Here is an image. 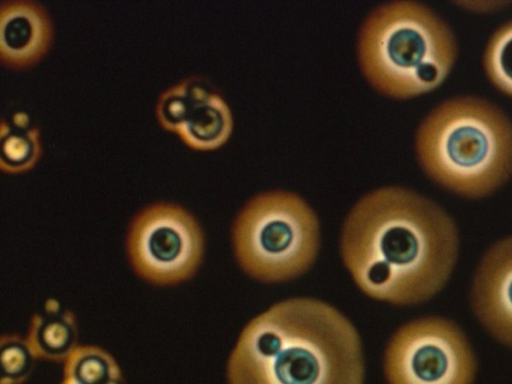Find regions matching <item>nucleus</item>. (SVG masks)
I'll return each mask as SVG.
<instances>
[{
    "mask_svg": "<svg viewBox=\"0 0 512 384\" xmlns=\"http://www.w3.org/2000/svg\"><path fill=\"white\" fill-rule=\"evenodd\" d=\"M18 121V129L10 131L1 124V167L9 172H20L29 169L37 161L40 154L39 131L37 128L23 130L25 124Z\"/></svg>",
    "mask_w": 512,
    "mask_h": 384,
    "instance_id": "obj_14",
    "label": "nucleus"
},
{
    "mask_svg": "<svg viewBox=\"0 0 512 384\" xmlns=\"http://www.w3.org/2000/svg\"><path fill=\"white\" fill-rule=\"evenodd\" d=\"M364 373L355 327L314 298L281 301L250 320L226 368L230 384H361Z\"/></svg>",
    "mask_w": 512,
    "mask_h": 384,
    "instance_id": "obj_2",
    "label": "nucleus"
},
{
    "mask_svg": "<svg viewBox=\"0 0 512 384\" xmlns=\"http://www.w3.org/2000/svg\"><path fill=\"white\" fill-rule=\"evenodd\" d=\"M2 384L24 382L31 374L35 359L28 340L17 334L3 335L0 343Z\"/></svg>",
    "mask_w": 512,
    "mask_h": 384,
    "instance_id": "obj_15",
    "label": "nucleus"
},
{
    "mask_svg": "<svg viewBox=\"0 0 512 384\" xmlns=\"http://www.w3.org/2000/svg\"><path fill=\"white\" fill-rule=\"evenodd\" d=\"M122 381L115 359L98 346L77 345L64 360L62 383L115 384Z\"/></svg>",
    "mask_w": 512,
    "mask_h": 384,
    "instance_id": "obj_12",
    "label": "nucleus"
},
{
    "mask_svg": "<svg viewBox=\"0 0 512 384\" xmlns=\"http://www.w3.org/2000/svg\"><path fill=\"white\" fill-rule=\"evenodd\" d=\"M52 37L45 9L31 0H5L0 5V53L5 63L26 66L39 59Z\"/></svg>",
    "mask_w": 512,
    "mask_h": 384,
    "instance_id": "obj_9",
    "label": "nucleus"
},
{
    "mask_svg": "<svg viewBox=\"0 0 512 384\" xmlns=\"http://www.w3.org/2000/svg\"><path fill=\"white\" fill-rule=\"evenodd\" d=\"M484 69L491 82L512 96V19L490 36L483 56Z\"/></svg>",
    "mask_w": 512,
    "mask_h": 384,
    "instance_id": "obj_13",
    "label": "nucleus"
},
{
    "mask_svg": "<svg viewBox=\"0 0 512 384\" xmlns=\"http://www.w3.org/2000/svg\"><path fill=\"white\" fill-rule=\"evenodd\" d=\"M415 149L434 182L462 196L481 198L512 175V121L484 98H450L422 120Z\"/></svg>",
    "mask_w": 512,
    "mask_h": 384,
    "instance_id": "obj_3",
    "label": "nucleus"
},
{
    "mask_svg": "<svg viewBox=\"0 0 512 384\" xmlns=\"http://www.w3.org/2000/svg\"><path fill=\"white\" fill-rule=\"evenodd\" d=\"M26 339L37 358L64 361L77 346L75 316L50 299L41 312L32 316Z\"/></svg>",
    "mask_w": 512,
    "mask_h": 384,
    "instance_id": "obj_11",
    "label": "nucleus"
},
{
    "mask_svg": "<svg viewBox=\"0 0 512 384\" xmlns=\"http://www.w3.org/2000/svg\"><path fill=\"white\" fill-rule=\"evenodd\" d=\"M457 55L455 36L431 8L395 0L374 8L357 38V56L367 81L381 94L406 99L439 86Z\"/></svg>",
    "mask_w": 512,
    "mask_h": 384,
    "instance_id": "obj_4",
    "label": "nucleus"
},
{
    "mask_svg": "<svg viewBox=\"0 0 512 384\" xmlns=\"http://www.w3.org/2000/svg\"><path fill=\"white\" fill-rule=\"evenodd\" d=\"M458 231L437 203L407 188L386 186L360 198L341 231L340 251L367 296L413 305L437 294L456 263Z\"/></svg>",
    "mask_w": 512,
    "mask_h": 384,
    "instance_id": "obj_1",
    "label": "nucleus"
},
{
    "mask_svg": "<svg viewBox=\"0 0 512 384\" xmlns=\"http://www.w3.org/2000/svg\"><path fill=\"white\" fill-rule=\"evenodd\" d=\"M383 367L391 384H468L475 378L476 359L453 322L430 316L410 321L395 332Z\"/></svg>",
    "mask_w": 512,
    "mask_h": 384,
    "instance_id": "obj_6",
    "label": "nucleus"
},
{
    "mask_svg": "<svg viewBox=\"0 0 512 384\" xmlns=\"http://www.w3.org/2000/svg\"><path fill=\"white\" fill-rule=\"evenodd\" d=\"M237 263L265 283L296 278L316 259L320 229L315 212L299 195L272 190L252 197L232 226Z\"/></svg>",
    "mask_w": 512,
    "mask_h": 384,
    "instance_id": "obj_5",
    "label": "nucleus"
},
{
    "mask_svg": "<svg viewBox=\"0 0 512 384\" xmlns=\"http://www.w3.org/2000/svg\"><path fill=\"white\" fill-rule=\"evenodd\" d=\"M473 310L488 332L512 347V236L482 257L472 284Z\"/></svg>",
    "mask_w": 512,
    "mask_h": 384,
    "instance_id": "obj_8",
    "label": "nucleus"
},
{
    "mask_svg": "<svg viewBox=\"0 0 512 384\" xmlns=\"http://www.w3.org/2000/svg\"><path fill=\"white\" fill-rule=\"evenodd\" d=\"M186 112L176 132L190 147L215 149L224 144L233 128L227 102L200 77L187 78Z\"/></svg>",
    "mask_w": 512,
    "mask_h": 384,
    "instance_id": "obj_10",
    "label": "nucleus"
},
{
    "mask_svg": "<svg viewBox=\"0 0 512 384\" xmlns=\"http://www.w3.org/2000/svg\"><path fill=\"white\" fill-rule=\"evenodd\" d=\"M126 250L133 270L155 285H173L192 277L203 256L202 230L183 207L158 202L131 221Z\"/></svg>",
    "mask_w": 512,
    "mask_h": 384,
    "instance_id": "obj_7",
    "label": "nucleus"
}]
</instances>
